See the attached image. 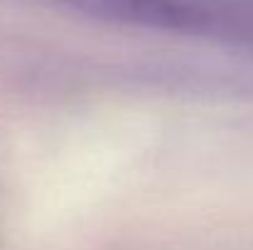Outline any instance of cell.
Returning <instances> with one entry per match:
<instances>
[{
  "label": "cell",
  "mask_w": 253,
  "mask_h": 250,
  "mask_svg": "<svg viewBox=\"0 0 253 250\" xmlns=\"http://www.w3.org/2000/svg\"><path fill=\"white\" fill-rule=\"evenodd\" d=\"M62 10L113 25L197 37H229L244 22L219 0H42Z\"/></svg>",
  "instance_id": "cell-1"
}]
</instances>
